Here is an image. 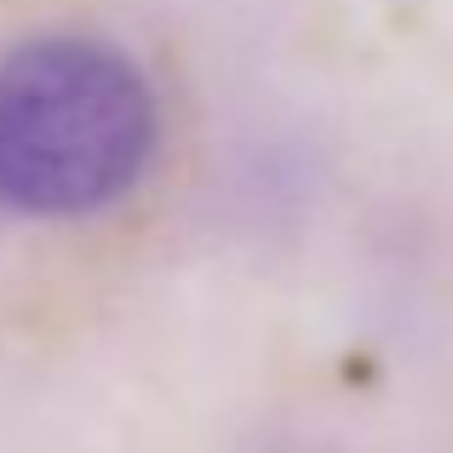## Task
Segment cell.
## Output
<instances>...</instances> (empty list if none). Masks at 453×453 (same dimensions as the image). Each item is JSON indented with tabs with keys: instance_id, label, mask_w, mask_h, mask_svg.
<instances>
[{
	"instance_id": "1",
	"label": "cell",
	"mask_w": 453,
	"mask_h": 453,
	"mask_svg": "<svg viewBox=\"0 0 453 453\" xmlns=\"http://www.w3.org/2000/svg\"><path fill=\"white\" fill-rule=\"evenodd\" d=\"M155 98L98 41H35L0 64V201L35 219L98 212L133 189Z\"/></svg>"
}]
</instances>
